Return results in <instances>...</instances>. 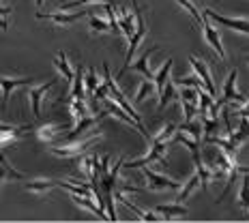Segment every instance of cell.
<instances>
[{"instance_id":"cell-15","label":"cell","mask_w":249,"mask_h":223,"mask_svg":"<svg viewBox=\"0 0 249 223\" xmlns=\"http://www.w3.org/2000/svg\"><path fill=\"white\" fill-rule=\"evenodd\" d=\"M157 51V48H150V50H146L142 56L136 60V62H129V67L127 69H133V71H138V73H142L146 80H153V71L148 69V60H150V56Z\"/></svg>"},{"instance_id":"cell-19","label":"cell","mask_w":249,"mask_h":223,"mask_svg":"<svg viewBox=\"0 0 249 223\" xmlns=\"http://www.w3.org/2000/svg\"><path fill=\"white\" fill-rule=\"evenodd\" d=\"M26 176L22 172H15L11 168V163L4 159V154L0 153V185H2V180H24Z\"/></svg>"},{"instance_id":"cell-21","label":"cell","mask_w":249,"mask_h":223,"mask_svg":"<svg viewBox=\"0 0 249 223\" xmlns=\"http://www.w3.org/2000/svg\"><path fill=\"white\" fill-rule=\"evenodd\" d=\"M54 65H56V69H58L60 73H62V77L67 80V84H71V82H73V73H75V71L71 69V65H69V60H67L65 51H58V56H56Z\"/></svg>"},{"instance_id":"cell-10","label":"cell","mask_w":249,"mask_h":223,"mask_svg":"<svg viewBox=\"0 0 249 223\" xmlns=\"http://www.w3.org/2000/svg\"><path fill=\"white\" fill-rule=\"evenodd\" d=\"M54 84H56V80H50V82H45V84L35 86V88H30V90L26 92V95H28V99H30V110H33V116L35 118L41 116V101H43L45 92H48Z\"/></svg>"},{"instance_id":"cell-6","label":"cell","mask_w":249,"mask_h":223,"mask_svg":"<svg viewBox=\"0 0 249 223\" xmlns=\"http://www.w3.org/2000/svg\"><path fill=\"white\" fill-rule=\"evenodd\" d=\"M142 170H144V178H146V187L148 189H153V191H163V189H178V183L172 178H168V176H163V174H157V172H153V170L148 168V165H142Z\"/></svg>"},{"instance_id":"cell-31","label":"cell","mask_w":249,"mask_h":223,"mask_svg":"<svg viewBox=\"0 0 249 223\" xmlns=\"http://www.w3.org/2000/svg\"><path fill=\"white\" fill-rule=\"evenodd\" d=\"M84 86H86V95H92L95 92V88L99 86V77H97L95 69H88L86 75H84Z\"/></svg>"},{"instance_id":"cell-35","label":"cell","mask_w":249,"mask_h":223,"mask_svg":"<svg viewBox=\"0 0 249 223\" xmlns=\"http://www.w3.org/2000/svg\"><path fill=\"white\" fill-rule=\"evenodd\" d=\"M88 2H114V0H71V2L60 4V11H67V9L82 7V4H88Z\"/></svg>"},{"instance_id":"cell-37","label":"cell","mask_w":249,"mask_h":223,"mask_svg":"<svg viewBox=\"0 0 249 223\" xmlns=\"http://www.w3.org/2000/svg\"><path fill=\"white\" fill-rule=\"evenodd\" d=\"M26 129H33V127H28V124H24V127H15V124H4V122H0V133H11V131H26Z\"/></svg>"},{"instance_id":"cell-26","label":"cell","mask_w":249,"mask_h":223,"mask_svg":"<svg viewBox=\"0 0 249 223\" xmlns=\"http://www.w3.org/2000/svg\"><path fill=\"white\" fill-rule=\"evenodd\" d=\"M157 95V90H155V82L153 80H144L142 84H140L138 92H136V103H142L144 99H148V97Z\"/></svg>"},{"instance_id":"cell-1","label":"cell","mask_w":249,"mask_h":223,"mask_svg":"<svg viewBox=\"0 0 249 223\" xmlns=\"http://www.w3.org/2000/svg\"><path fill=\"white\" fill-rule=\"evenodd\" d=\"M103 137V131H95L92 136H88L84 139H80V142H75V139H71L69 144H60V146H52L50 148V153L52 154H56V157H60V159H77V157H82V154L86 153L90 146H95L97 142Z\"/></svg>"},{"instance_id":"cell-23","label":"cell","mask_w":249,"mask_h":223,"mask_svg":"<svg viewBox=\"0 0 249 223\" xmlns=\"http://www.w3.org/2000/svg\"><path fill=\"white\" fill-rule=\"evenodd\" d=\"M198 185H200V176H198V174H194L183 187H178V198H176V202H180V204H183V202L189 198V195L194 193L196 189H198Z\"/></svg>"},{"instance_id":"cell-5","label":"cell","mask_w":249,"mask_h":223,"mask_svg":"<svg viewBox=\"0 0 249 223\" xmlns=\"http://www.w3.org/2000/svg\"><path fill=\"white\" fill-rule=\"evenodd\" d=\"M202 13H204L209 19H213V22L226 26V28L238 30V33H243V34H249V19L247 17H226V15H221V13H215L213 9H202Z\"/></svg>"},{"instance_id":"cell-7","label":"cell","mask_w":249,"mask_h":223,"mask_svg":"<svg viewBox=\"0 0 249 223\" xmlns=\"http://www.w3.org/2000/svg\"><path fill=\"white\" fill-rule=\"evenodd\" d=\"M202 28H204V37H206V41H209V45L213 50L217 51V56H219L221 60H226L228 56H226V50H224V45H221V37H219V33L215 30V26L211 24V19L206 17L204 13H202Z\"/></svg>"},{"instance_id":"cell-4","label":"cell","mask_w":249,"mask_h":223,"mask_svg":"<svg viewBox=\"0 0 249 223\" xmlns=\"http://www.w3.org/2000/svg\"><path fill=\"white\" fill-rule=\"evenodd\" d=\"M236 77H238V71L232 69L230 73L226 77V84H224V92H221V99L217 101L221 107L226 105V103H236V105H243V103L247 101V97H243L241 92L236 90Z\"/></svg>"},{"instance_id":"cell-33","label":"cell","mask_w":249,"mask_h":223,"mask_svg":"<svg viewBox=\"0 0 249 223\" xmlns=\"http://www.w3.org/2000/svg\"><path fill=\"white\" fill-rule=\"evenodd\" d=\"M88 26H90L92 33H110V24L103 22V19H99V17H95V15H90Z\"/></svg>"},{"instance_id":"cell-25","label":"cell","mask_w":249,"mask_h":223,"mask_svg":"<svg viewBox=\"0 0 249 223\" xmlns=\"http://www.w3.org/2000/svg\"><path fill=\"white\" fill-rule=\"evenodd\" d=\"M69 110H71V116H73V120L77 122L80 118H84L88 114V105L84 99H73V97H69Z\"/></svg>"},{"instance_id":"cell-16","label":"cell","mask_w":249,"mask_h":223,"mask_svg":"<svg viewBox=\"0 0 249 223\" xmlns=\"http://www.w3.org/2000/svg\"><path fill=\"white\" fill-rule=\"evenodd\" d=\"M80 159V168H82V172H84L90 180H99V174H101V170H99V157L97 154H90V157H77Z\"/></svg>"},{"instance_id":"cell-18","label":"cell","mask_w":249,"mask_h":223,"mask_svg":"<svg viewBox=\"0 0 249 223\" xmlns=\"http://www.w3.org/2000/svg\"><path fill=\"white\" fill-rule=\"evenodd\" d=\"M73 88H71V97L73 99H84L86 101V90H84V67H77V71L73 73Z\"/></svg>"},{"instance_id":"cell-28","label":"cell","mask_w":249,"mask_h":223,"mask_svg":"<svg viewBox=\"0 0 249 223\" xmlns=\"http://www.w3.org/2000/svg\"><path fill=\"white\" fill-rule=\"evenodd\" d=\"M170 99H178V95H176V90H174V84L172 82H165V86H163V90H161V95H159V107H163L168 105V101Z\"/></svg>"},{"instance_id":"cell-22","label":"cell","mask_w":249,"mask_h":223,"mask_svg":"<svg viewBox=\"0 0 249 223\" xmlns=\"http://www.w3.org/2000/svg\"><path fill=\"white\" fill-rule=\"evenodd\" d=\"M71 200H73L77 206H82V208H88L90 212H95V215H99L101 219H106V210H101L99 206L95 204V202H92L90 198H88V195H77V193H71Z\"/></svg>"},{"instance_id":"cell-20","label":"cell","mask_w":249,"mask_h":223,"mask_svg":"<svg viewBox=\"0 0 249 223\" xmlns=\"http://www.w3.org/2000/svg\"><path fill=\"white\" fill-rule=\"evenodd\" d=\"M228 137H230V142L234 144L236 148L241 146V144L249 137V120H247V118H243V116H241V124H238V129H236L234 133H232V131L228 133Z\"/></svg>"},{"instance_id":"cell-30","label":"cell","mask_w":249,"mask_h":223,"mask_svg":"<svg viewBox=\"0 0 249 223\" xmlns=\"http://www.w3.org/2000/svg\"><path fill=\"white\" fill-rule=\"evenodd\" d=\"M200 118H202V129H204V139H206L217 131V118H211L209 114H200Z\"/></svg>"},{"instance_id":"cell-40","label":"cell","mask_w":249,"mask_h":223,"mask_svg":"<svg viewBox=\"0 0 249 223\" xmlns=\"http://www.w3.org/2000/svg\"><path fill=\"white\" fill-rule=\"evenodd\" d=\"M43 2L45 0H37V7H43Z\"/></svg>"},{"instance_id":"cell-8","label":"cell","mask_w":249,"mask_h":223,"mask_svg":"<svg viewBox=\"0 0 249 223\" xmlns=\"http://www.w3.org/2000/svg\"><path fill=\"white\" fill-rule=\"evenodd\" d=\"M189 62H191V67H194V71L198 73V77L202 80V84H204V90L209 92V95L215 97V95H217V92H215V80L211 77V69H209V65H206L204 60L196 58L194 54L189 56Z\"/></svg>"},{"instance_id":"cell-11","label":"cell","mask_w":249,"mask_h":223,"mask_svg":"<svg viewBox=\"0 0 249 223\" xmlns=\"http://www.w3.org/2000/svg\"><path fill=\"white\" fill-rule=\"evenodd\" d=\"M84 15H88V11H77V13H65V11H58V13H37L39 19H50V22L58 24V26H71L75 24L77 19H82Z\"/></svg>"},{"instance_id":"cell-39","label":"cell","mask_w":249,"mask_h":223,"mask_svg":"<svg viewBox=\"0 0 249 223\" xmlns=\"http://www.w3.org/2000/svg\"><path fill=\"white\" fill-rule=\"evenodd\" d=\"M7 26H9V24H7V19H4L2 15H0V28H2V30H7Z\"/></svg>"},{"instance_id":"cell-14","label":"cell","mask_w":249,"mask_h":223,"mask_svg":"<svg viewBox=\"0 0 249 223\" xmlns=\"http://www.w3.org/2000/svg\"><path fill=\"white\" fill-rule=\"evenodd\" d=\"M114 9H116V7H114ZM116 22H118V28H121V33L127 39L131 37L133 33H136V17H131L127 9H116Z\"/></svg>"},{"instance_id":"cell-32","label":"cell","mask_w":249,"mask_h":223,"mask_svg":"<svg viewBox=\"0 0 249 223\" xmlns=\"http://www.w3.org/2000/svg\"><path fill=\"white\" fill-rule=\"evenodd\" d=\"M176 2H178V4H180V9H185V11L189 13L191 17L196 19V22H202V11H200L198 7H196L194 2H191V0H176Z\"/></svg>"},{"instance_id":"cell-29","label":"cell","mask_w":249,"mask_h":223,"mask_svg":"<svg viewBox=\"0 0 249 223\" xmlns=\"http://www.w3.org/2000/svg\"><path fill=\"white\" fill-rule=\"evenodd\" d=\"M238 204H241L243 208L249 212V174L243 178V183H241V191H238Z\"/></svg>"},{"instance_id":"cell-34","label":"cell","mask_w":249,"mask_h":223,"mask_svg":"<svg viewBox=\"0 0 249 223\" xmlns=\"http://www.w3.org/2000/svg\"><path fill=\"white\" fill-rule=\"evenodd\" d=\"M176 84H178V86H191V88H204V84H202V80H200V77H196V75L178 77V80H176Z\"/></svg>"},{"instance_id":"cell-12","label":"cell","mask_w":249,"mask_h":223,"mask_svg":"<svg viewBox=\"0 0 249 223\" xmlns=\"http://www.w3.org/2000/svg\"><path fill=\"white\" fill-rule=\"evenodd\" d=\"M106 116H107V110H103L101 114H97V116H90V114H86L84 118H80V120H77V124H75L73 131L67 133V142H71V139H77V137L82 136V133L88 131L90 127H95V124L99 122L101 118H106Z\"/></svg>"},{"instance_id":"cell-17","label":"cell","mask_w":249,"mask_h":223,"mask_svg":"<svg viewBox=\"0 0 249 223\" xmlns=\"http://www.w3.org/2000/svg\"><path fill=\"white\" fill-rule=\"evenodd\" d=\"M172 65H174V60H172V58H168V60H165V65H161V69H159L157 73L153 75V82H155V90H157V97L161 95V90H163L165 82H168L170 71H172Z\"/></svg>"},{"instance_id":"cell-9","label":"cell","mask_w":249,"mask_h":223,"mask_svg":"<svg viewBox=\"0 0 249 223\" xmlns=\"http://www.w3.org/2000/svg\"><path fill=\"white\" fill-rule=\"evenodd\" d=\"M33 77H2L0 75V92H2V110L7 107L9 103V97H11V92L15 90V88L19 86H28L33 84Z\"/></svg>"},{"instance_id":"cell-27","label":"cell","mask_w":249,"mask_h":223,"mask_svg":"<svg viewBox=\"0 0 249 223\" xmlns=\"http://www.w3.org/2000/svg\"><path fill=\"white\" fill-rule=\"evenodd\" d=\"M157 212H161V215H165V219H170L172 215H187V206H183L180 202H176V204H161L157 206Z\"/></svg>"},{"instance_id":"cell-13","label":"cell","mask_w":249,"mask_h":223,"mask_svg":"<svg viewBox=\"0 0 249 223\" xmlns=\"http://www.w3.org/2000/svg\"><path fill=\"white\" fill-rule=\"evenodd\" d=\"M65 124H41V127L35 129V133L43 144H54V139L60 137L65 133Z\"/></svg>"},{"instance_id":"cell-2","label":"cell","mask_w":249,"mask_h":223,"mask_svg":"<svg viewBox=\"0 0 249 223\" xmlns=\"http://www.w3.org/2000/svg\"><path fill=\"white\" fill-rule=\"evenodd\" d=\"M131 4H133V17H136V33L129 37V50H127V56H124V65H123V69H121V75L127 71V67H129V62L133 60V56H136V50H138V45L142 43V39H144V34H146V22H144V15H142V9L138 7V0H131Z\"/></svg>"},{"instance_id":"cell-3","label":"cell","mask_w":249,"mask_h":223,"mask_svg":"<svg viewBox=\"0 0 249 223\" xmlns=\"http://www.w3.org/2000/svg\"><path fill=\"white\" fill-rule=\"evenodd\" d=\"M170 146V142H161V139H157V137H150V148H148V153L144 154L142 159H136V161H129V163H124L123 165L124 168H129V170H133V168H142V165H150V163H165V148Z\"/></svg>"},{"instance_id":"cell-24","label":"cell","mask_w":249,"mask_h":223,"mask_svg":"<svg viewBox=\"0 0 249 223\" xmlns=\"http://www.w3.org/2000/svg\"><path fill=\"white\" fill-rule=\"evenodd\" d=\"M60 180H33V183H26V189L33 191V193H48L50 189L58 187Z\"/></svg>"},{"instance_id":"cell-38","label":"cell","mask_w":249,"mask_h":223,"mask_svg":"<svg viewBox=\"0 0 249 223\" xmlns=\"http://www.w3.org/2000/svg\"><path fill=\"white\" fill-rule=\"evenodd\" d=\"M234 114H238V116H243V118H247V120H249V101L243 103V107L234 110Z\"/></svg>"},{"instance_id":"cell-36","label":"cell","mask_w":249,"mask_h":223,"mask_svg":"<svg viewBox=\"0 0 249 223\" xmlns=\"http://www.w3.org/2000/svg\"><path fill=\"white\" fill-rule=\"evenodd\" d=\"M95 101H103V99H107V84L106 82H99V86L95 88Z\"/></svg>"}]
</instances>
